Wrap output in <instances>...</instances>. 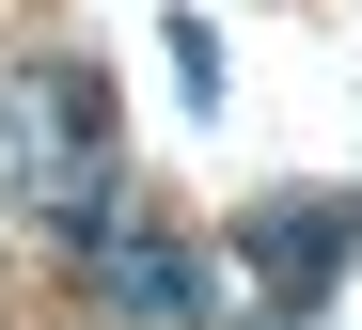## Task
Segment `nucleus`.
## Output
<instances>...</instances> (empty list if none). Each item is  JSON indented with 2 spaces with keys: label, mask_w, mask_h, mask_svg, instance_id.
<instances>
[{
  "label": "nucleus",
  "mask_w": 362,
  "mask_h": 330,
  "mask_svg": "<svg viewBox=\"0 0 362 330\" xmlns=\"http://www.w3.org/2000/svg\"><path fill=\"white\" fill-rule=\"evenodd\" d=\"M346 252H362V220H346V205H315V189H284V205H252V220H236V268H252L268 299H299V314L331 299V268H346Z\"/></svg>",
  "instance_id": "obj_3"
},
{
  "label": "nucleus",
  "mask_w": 362,
  "mask_h": 330,
  "mask_svg": "<svg viewBox=\"0 0 362 330\" xmlns=\"http://www.w3.org/2000/svg\"><path fill=\"white\" fill-rule=\"evenodd\" d=\"M173 95L221 110V32H205V16H173Z\"/></svg>",
  "instance_id": "obj_4"
},
{
  "label": "nucleus",
  "mask_w": 362,
  "mask_h": 330,
  "mask_svg": "<svg viewBox=\"0 0 362 330\" xmlns=\"http://www.w3.org/2000/svg\"><path fill=\"white\" fill-rule=\"evenodd\" d=\"M95 314L110 330H205L221 314V252L205 236H173V220H95Z\"/></svg>",
  "instance_id": "obj_2"
},
{
  "label": "nucleus",
  "mask_w": 362,
  "mask_h": 330,
  "mask_svg": "<svg viewBox=\"0 0 362 330\" xmlns=\"http://www.w3.org/2000/svg\"><path fill=\"white\" fill-rule=\"evenodd\" d=\"M0 158H16V205L32 220H64V236H95V220H127V158H110V79L95 63H16V95H0Z\"/></svg>",
  "instance_id": "obj_1"
}]
</instances>
